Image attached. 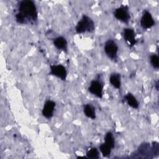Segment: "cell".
<instances>
[{"label":"cell","instance_id":"30bf717a","mask_svg":"<svg viewBox=\"0 0 159 159\" xmlns=\"http://www.w3.org/2000/svg\"><path fill=\"white\" fill-rule=\"evenodd\" d=\"M53 43L54 46L60 50H63L65 52L68 51V42L66 39L63 36H58L53 40Z\"/></svg>","mask_w":159,"mask_h":159},{"label":"cell","instance_id":"6da1fadb","mask_svg":"<svg viewBox=\"0 0 159 159\" xmlns=\"http://www.w3.org/2000/svg\"><path fill=\"white\" fill-rule=\"evenodd\" d=\"M24 18L26 24L35 22L38 19V12L35 3L32 0H22L17 3V12Z\"/></svg>","mask_w":159,"mask_h":159},{"label":"cell","instance_id":"4fadbf2b","mask_svg":"<svg viewBox=\"0 0 159 159\" xmlns=\"http://www.w3.org/2000/svg\"><path fill=\"white\" fill-rule=\"evenodd\" d=\"M125 101L127 102V104L134 108V109H138L139 108V102L137 100V99L135 98V97L130 93H127V94H125L124 97Z\"/></svg>","mask_w":159,"mask_h":159},{"label":"cell","instance_id":"9c48e42d","mask_svg":"<svg viewBox=\"0 0 159 159\" xmlns=\"http://www.w3.org/2000/svg\"><path fill=\"white\" fill-rule=\"evenodd\" d=\"M56 106V103L52 100H47L45 102L42 110V116L47 119H51L53 116V112Z\"/></svg>","mask_w":159,"mask_h":159},{"label":"cell","instance_id":"7a4b0ae2","mask_svg":"<svg viewBox=\"0 0 159 159\" xmlns=\"http://www.w3.org/2000/svg\"><path fill=\"white\" fill-rule=\"evenodd\" d=\"M95 25L93 20L86 14L82 16L81 19L77 22L75 31L77 34L92 32L94 30Z\"/></svg>","mask_w":159,"mask_h":159},{"label":"cell","instance_id":"5b68a950","mask_svg":"<svg viewBox=\"0 0 159 159\" xmlns=\"http://www.w3.org/2000/svg\"><path fill=\"white\" fill-rule=\"evenodd\" d=\"M114 17L124 23L127 24L130 19L129 7L127 5H121L116 8L113 12Z\"/></svg>","mask_w":159,"mask_h":159},{"label":"cell","instance_id":"3957f363","mask_svg":"<svg viewBox=\"0 0 159 159\" xmlns=\"http://www.w3.org/2000/svg\"><path fill=\"white\" fill-rule=\"evenodd\" d=\"M118 45L113 39H108L104 43V50L107 57L111 60L116 62L118 58Z\"/></svg>","mask_w":159,"mask_h":159},{"label":"cell","instance_id":"2e32d148","mask_svg":"<svg viewBox=\"0 0 159 159\" xmlns=\"http://www.w3.org/2000/svg\"><path fill=\"white\" fill-rule=\"evenodd\" d=\"M150 64L152 67L156 70L159 68V57L157 54H152L150 57Z\"/></svg>","mask_w":159,"mask_h":159},{"label":"cell","instance_id":"8fae6325","mask_svg":"<svg viewBox=\"0 0 159 159\" xmlns=\"http://www.w3.org/2000/svg\"><path fill=\"white\" fill-rule=\"evenodd\" d=\"M111 84L116 89H119L121 87V76L118 73H112L109 76Z\"/></svg>","mask_w":159,"mask_h":159},{"label":"cell","instance_id":"52a82bcc","mask_svg":"<svg viewBox=\"0 0 159 159\" xmlns=\"http://www.w3.org/2000/svg\"><path fill=\"white\" fill-rule=\"evenodd\" d=\"M140 23L141 27L143 29H150L155 24V22L152 14L147 10H145L143 12Z\"/></svg>","mask_w":159,"mask_h":159},{"label":"cell","instance_id":"5bb4252c","mask_svg":"<svg viewBox=\"0 0 159 159\" xmlns=\"http://www.w3.org/2000/svg\"><path fill=\"white\" fill-rule=\"evenodd\" d=\"M112 149L113 148L106 142H104L99 145V150L101 152L102 156L104 157L110 156Z\"/></svg>","mask_w":159,"mask_h":159},{"label":"cell","instance_id":"7c38bea8","mask_svg":"<svg viewBox=\"0 0 159 159\" xmlns=\"http://www.w3.org/2000/svg\"><path fill=\"white\" fill-rule=\"evenodd\" d=\"M83 112L87 117L93 120H94L96 117L95 107L91 104H86L84 106Z\"/></svg>","mask_w":159,"mask_h":159},{"label":"cell","instance_id":"8992f818","mask_svg":"<svg viewBox=\"0 0 159 159\" xmlns=\"http://www.w3.org/2000/svg\"><path fill=\"white\" fill-rule=\"evenodd\" d=\"M49 75L55 76L62 81H65L67 77V71L63 65H52L50 66Z\"/></svg>","mask_w":159,"mask_h":159},{"label":"cell","instance_id":"9a60e30c","mask_svg":"<svg viewBox=\"0 0 159 159\" xmlns=\"http://www.w3.org/2000/svg\"><path fill=\"white\" fill-rule=\"evenodd\" d=\"M99 151L96 147L91 148L86 152V157L89 159H98L99 158Z\"/></svg>","mask_w":159,"mask_h":159},{"label":"cell","instance_id":"e0dca14e","mask_svg":"<svg viewBox=\"0 0 159 159\" xmlns=\"http://www.w3.org/2000/svg\"><path fill=\"white\" fill-rule=\"evenodd\" d=\"M155 88L158 91V80H157L155 83Z\"/></svg>","mask_w":159,"mask_h":159},{"label":"cell","instance_id":"277c9868","mask_svg":"<svg viewBox=\"0 0 159 159\" xmlns=\"http://www.w3.org/2000/svg\"><path fill=\"white\" fill-rule=\"evenodd\" d=\"M104 83L99 78L93 80L88 88V91L96 97L101 99L103 96Z\"/></svg>","mask_w":159,"mask_h":159},{"label":"cell","instance_id":"ba28073f","mask_svg":"<svg viewBox=\"0 0 159 159\" xmlns=\"http://www.w3.org/2000/svg\"><path fill=\"white\" fill-rule=\"evenodd\" d=\"M135 30L132 28H125L123 30V38L130 47H133L137 42L135 39Z\"/></svg>","mask_w":159,"mask_h":159}]
</instances>
